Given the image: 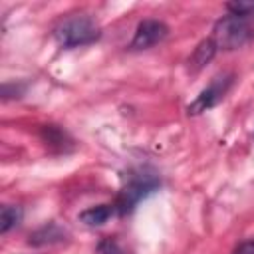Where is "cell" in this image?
<instances>
[{
  "mask_svg": "<svg viewBox=\"0 0 254 254\" xmlns=\"http://www.w3.org/2000/svg\"><path fill=\"white\" fill-rule=\"evenodd\" d=\"M254 38V12L250 14H228L214 24L212 44L216 50H236Z\"/></svg>",
  "mask_w": 254,
  "mask_h": 254,
  "instance_id": "obj_1",
  "label": "cell"
},
{
  "mask_svg": "<svg viewBox=\"0 0 254 254\" xmlns=\"http://www.w3.org/2000/svg\"><path fill=\"white\" fill-rule=\"evenodd\" d=\"M161 187V181L155 173H147V171H137L133 175H129L127 183L123 185V189L119 190L117 198H115V210L117 214H127L131 212L141 200H145L149 194L157 192Z\"/></svg>",
  "mask_w": 254,
  "mask_h": 254,
  "instance_id": "obj_2",
  "label": "cell"
},
{
  "mask_svg": "<svg viewBox=\"0 0 254 254\" xmlns=\"http://www.w3.org/2000/svg\"><path fill=\"white\" fill-rule=\"evenodd\" d=\"M54 38L62 48H79L99 38V26L85 14L64 18L54 28Z\"/></svg>",
  "mask_w": 254,
  "mask_h": 254,
  "instance_id": "obj_3",
  "label": "cell"
},
{
  "mask_svg": "<svg viewBox=\"0 0 254 254\" xmlns=\"http://www.w3.org/2000/svg\"><path fill=\"white\" fill-rule=\"evenodd\" d=\"M230 85H232V75H230V73L214 77V79L196 95V99L187 107V111H189L190 115H198V113H204V111L212 109L214 105H218V103L224 99V95L228 93Z\"/></svg>",
  "mask_w": 254,
  "mask_h": 254,
  "instance_id": "obj_4",
  "label": "cell"
},
{
  "mask_svg": "<svg viewBox=\"0 0 254 254\" xmlns=\"http://www.w3.org/2000/svg\"><path fill=\"white\" fill-rule=\"evenodd\" d=\"M169 34V28L165 22L155 20V18H147L143 22H139L135 36L131 40V48L133 50H147L159 42H163Z\"/></svg>",
  "mask_w": 254,
  "mask_h": 254,
  "instance_id": "obj_5",
  "label": "cell"
},
{
  "mask_svg": "<svg viewBox=\"0 0 254 254\" xmlns=\"http://www.w3.org/2000/svg\"><path fill=\"white\" fill-rule=\"evenodd\" d=\"M115 204H97V206H89L79 214V220L87 226H101L103 222H107L113 214H115Z\"/></svg>",
  "mask_w": 254,
  "mask_h": 254,
  "instance_id": "obj_6",
  "label": "cell"
},
{
  "mask_svg": "<svg viewBox=\"0 0 254 254\" xmlns=\"http://www.w3.org/2000/svg\"><path fill=\"white\" fill-rule=\"evenodd\" d=\"M214 52H216V48H214V44H212V40H210V38H208V40H204V42H200V44H198V48L194 50L192 58H190V65H192L194 69H200L204 64H208V62L212 60Z\"/></svg>",
  "mask_w": 254,
  "mask_h": 254,
  "instance_id": "obj_7",
  "label": "cell"
},
{
  "mask_svg": "<svg viewBox=\"0 0 254 254\" xmlns=\"http://www.w3.org/2000/svg\"><path fill=\"white\" fill-rule=\"evenodd\" d=\"M22 218V210L18 206H10V204H4L0 208V232L6 234L12 226H16Z\"/></svg>",
  "mask_w": 254,
  "mask_h": 254,
  "instance_id": "obj_8",
  "label": "cell"
},
{
  "mask_svg": "<svg viewBox=\"0 0 254 254\" xmlns=\"http://www.w3.org/2000/svg\"><path fill=\"white\" fill-rule=\"evenodd\" d=\"M62 238V230L56 226V224H50V226H44L42 230H38L30 242L34 244H44V242H52V240H60Z\"/></svg>",
  "mask_w": 254,
  "mask_h": 254,
  "instance_id": "obj_9",
  "label": "cell"
},
{
  "mask_svg": "<svg viewBox=\"0 0 254 254\" xmlns=\"http://www.w3.org/2000/svg\"><path fill=\"white\" fill-rule=\"evenodd\" d=\"M99 254H121V248L115 238H105L99 244Z\"/></svg>",
  "mask_w": 254,
  "mask_h": 254,
  "instance_id": "obj_10",
  "label": "cell"
},
{
  "mask_svg": "<svg viewBox=\"0 0 254 254\" xmlns=\"http://www.w3.org/2000/svg\"><path fill=\"white\" fill-rule=\"evenodd\" d=\"M234 254H254V240H246L236 246Z\"/></svg>",
  "mask_w": 254,
  "mask_h": 254,
  "instance_id": "obj_11",
  "label": "cell"
}]
</instances>
